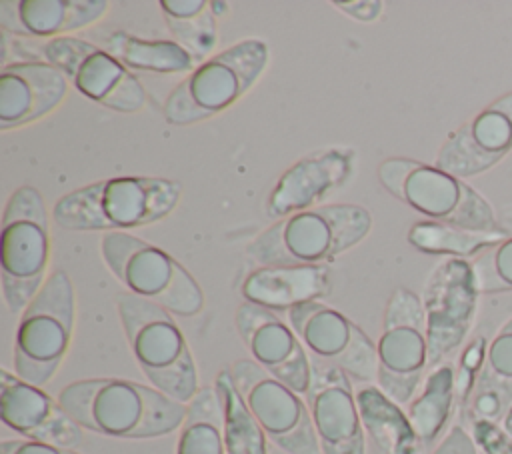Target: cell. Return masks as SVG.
Segmentation results:
<instances>
[{"label":"cell","mask_w":512,"mask_h":454,"mask_svg":"<svg viewBox=\"0 0 512 454\" xmlns=\"http://www.w3.org/2000/svg\"><path fill=\"white\" fill-rule=\"evenodd\" d=\"M58 402L72 420L108 438H158L178 430L186 404L126 378H88L64 386Z\"/></svg>","instance_id":"6da1fadb"},{"label":"cell","mask_w":512,"mask_h":454,"mask_svg":"<svg viewBox=\"0 0 512 454\" xmlns=\"http://www.w3.org/2000/svg\"><path fill=\"white\" fill-rule=\"evenodd\" d=\"M372 214L358 204H324L276 220L246 248L260 266H326L362 242Z\"/></svg>","instance_id":"7a4b0ae2"},{"label":"cell","mask_w":512,"mask_h":454,"mask_svg":"<svg viewBox=\"0 0 512 454\" xmlns=\"http://www.w3.org/2000/svg\"><path fill=\"white\" fill-rule=\"evenodd\" d=\"M180 194V182L168 178L116 176L64 194L52 218L64 230L128 232L166 218Z\"/></svg>","instance_id":"3957f363"},{"label":"cell","mask_w":512,"mask_h":454,"mask_svg":"<svg viewBox=\"0 0 512 454\" xmlns=\"http://www.w3.org/2000/svg\"><path fill=\"white\" fill-rule=\"evenodd\" d=\"M128 346L148 382L166 396L188 404L198 388V372L174 314L130 292L116 298Z\"/></svg>","instance_id":"277c9868"},{"label":"cell","mask_w":512,"mask_h":454,"mask_svg":"<svg viewBox=\"0 0 512 454\" xmlns=\"http://www.w3.org/2000/svg\"><path fill=\"white\" fill-rule=\"evenodd\" d=\"M268 62L264 40L246 38L200 62L164 100L166 122L184 126L212 118L236 100L260 78Z\"/></svg>","instance_id":"5b68a950"},{"label":"cell","mask_w":512,"mask_h":454,"mask_svg":"<svg viewBox=\"0 0 512 454\" xmlns=\"http://www.w3.org/2000/svg\"><path fill=\"white\" fill-rule=\"evenodd\" d=\"M378 180L394 198L432 222L466 230H500L492 206L462 178L410 158H388L378 166Z\"/></svg>","instance_id":"8992f818"},{"label":"cell","mask_w":512,"mask_h":454,"mask_svg":"<svg viewBox=\"0 0 512 454\" xmlns=\"http://www.w3.org/2000/svg\"><path fill=\"white\" fill-rule=\"evenodd\" d=\"M100 254L130 294L176 316H194L204 308L196 278L166 250L128 232H108L100 240Z\"/></svg>","instance_id":"52a82bcc"},{"label":"cell","mask_w":512,"mask_h":454,"mask_svg":"<svg viewBox=\"0 0 512 454\" xmlns=\"http://www.w3.org/2000/svg\"><path fill=\"white\" fill-rule=\"evenodd\" d=\"M2 294L10 312L30 304L46 282L50 258L48 212L34 186L16 188L2 216Z\"/></svg>","instance_id":"ba28073f"},{"label":"cell","mask_w":512,"mask_h":454,"mask_svg":"<svg viewBox=\"0 0 512 454\" xmlns=\"http://www.w3.org/2000/svg\"><path fill=\"white\" fill-rule=\"evenodd\" d=\"M74 330V288L64 270L52 272L20 314L14 336V374L48 384L64 362Z\"/></svg>","instance_id":"9c48e42d"},{"label":"cell","mask_w":512,"mask_h":454,"mask_svg":"<svg viewBox=\"0 0 512 454\" xmlns=\"http://www.w3.org/2000/svg\"><path fill=\"white\" fill-rule=\"evenodd\" d=\"M428 362V336L422 298L396 288L384 308L376 342V382L396 404L412 402Z\"/></svg>","instance_id":"30bf717a"},{"label":"cell","mask_w":512,"mask_h":454,"mask_svg":"<svg viewBox=\"0 0 512 454\" xmlns=\"http://www.w3.org/2000/svg\"><path fill=\"white\" fill-rule=\"evenodd\" d=\"M230 372L268 442L284 454H320L308 404L298 392L248 358L236 360Z\"/></svg>","instance_id":"8fae6325"},{"label":"cell","mask_w":512,"mask_h":454,"mask_svg":"<svg viewBox=\"0 0 512 454\" xmlns=\"http://www.w3.org/2000/svg\"><path fill=\"white\" fill-rule=\"evenodd\" d=\"M38 54L56 66L86 98L116 112H136L146 104L140 80L102 46L76 36L40 42Z\"/></svg>","instance_id":"7c38bea8"},{"label":"cell","mask_w":512,"mask_h":454,"mask_svg":"<svg viewBox=\"0 0 512 454\" xmlns=\"http://www.w3.org/2000/svg\"><path fill=\"white\" fill-rule=\"evenodd\" d=\"M286 318L310 360L336 366L360 382L376 378V344L348 316L314 300L290 308Z\"/></svg>","instance_id":"4fadbf2b"},{"label":"cell","mask_w":512,"mask_h":454,"mask_svg":"<svg viewBox=\"0 0 512 454\" xmlns=\"http://www.w3.org/2000/svg\"><path fill=\"white\" fill-rule=\"evenodd\" d=\"M478 294L472 262L446 258L434 268L422 294L430 366L442 364L464 342L476 314Z\"/></svg>","instance_id":"5bb4252c"},{"label":"cell","mask_w":512,"mask_h":454,"mask_svg":"<svg viewBox=\"0 0 512 454\" xmlns=\"http://www.w3.org/2000/svg\"><path fill=\"white\" fill-rule=\"evenodd\" d=\"M510 150L512 92H506L450 132L440 146L434 164L464 180L490 170Z\"/></svg>","instance_id":"9a60e30c"},{"label":"cell","mask_w":512,"mask_h":454,"mask_svg":"<svg viewBox=\"0 0 512 454\" xmlns=\"http://www.w3.org/2000/svg\"><path fill=\"white\" fill-rule=\"evenodd\" d=\"M236 330L260 368L294 392H308L312 376L310 356L292 326L278 312L242 302L236 310Z\"/></svg>","instance_id":"2e32d148"},{"label":"cell","mask_w":512,"mask_h":454,"mask_svg":"<svg viewBox=\"0 0 512 454\" xmlns=\"http://www.w3.org/2000/svg\"><path fill=\"white\" fill-rule=\"evenodd\" d=\"M312 362L306 404L322 454H364V426L350 376Z\"/></svg>","instance_id":"e0dca14e"},{"label":"cell","mask_w":512,"mask_h":454,"mask_svg":"<svg viewBox=\"0 0 512 454\" xmlns=\"http://www.w3.org/2000/svg\"><path fill=\"white\" fill-rule=\"evenodd\" d=\"M2 422L26 440L74 448L82 442V428L58 400L16 374L0 372Z\"/></svg>","instance_id":"ac0fdd59"},{"label":"cell","mask_w":512,"mask_h":454,"mask_svg":"<svg viewBox=\"0 0 512 454\" xmlns=\"http://www.w3.org/2000/svg\"><path fill=\"white\" fill-rule=\"evenodd\" d=\"M354 170V152L344 148H330L312 152L294 162L272 188L266 214L270 218H284L294 212L314 208L332 190L340 188Z\"/></svg>","instance_id":"d6986e66"},{"label":"cell","mask_w":512,"mask_h":454,"mask_svg":"<svg viewBox=\"0 0 512 454\" xmlns=\"http://www.w3.org/2000/svg\"><path fill=\"white\" fill-rule=\"evenodd\" d=\"M68 92V78L44 60L6 64L0 72V130L20 128L52 112Z\"/></svg>","instance_id":"ffe728a7"},{"label":"cell","mask_w":512,"mask_h":454,"mask_svg":"<svg viewBox=\"0 0 512 454\" xmlns=\"http://www.w3.org/2000/svg\"><path fill=\"white\" fill-rule=\"evenodd\" d=\"M106 0H2L0 28L24 38H60L100 20Z\"/></svg>","instance_id":"44dd1931"},{"label":"cell","mask_w":512,"mask_h":454,"mask_svg":"<svg viewBox=\"0 0 512 454\" xmlns=\"http://www.w3.org/2000/svg\"><path fill=\"white\" fill-rule=\"evenodd\" d=\"M244 302L288 312L290 308L324 298L330 292L328 266H258L242 282Z\"/></svg>","instance_id":"7402d4cb"},{"label":"cell","mask_w":512,"mask_h":454,"mask_svg":"<svg viewBox=\"0 0 512 454\" xmlns=\"http://www.w3.org/2000/svg\"><path fill=\"white\" fill-rule=\"evenodd\" d=\"M512 406V318H508L486 346V356L470 400L468 420L496 422Z\"/></svg>","instance_id":"603a6c76"},{"label":"cell","mask_w":512,"mask_h":454,"mask_svg":"<svg viewBox=\"0 0 512 454\" xmlns=\"http://www.w3.org/2000/svg\"><path fill=\"white\" fill-rule=\"evenodd\" d=\"M354 394L364 432L382 454H424L426 448L400 404L372 384L356 388Z\"/></svg>","instance_id":"cb8c5ba5"},{"label":"cell","mask_w":512,"mask_h":454,"mask_svg":"<svg viewBox=\"0 0 512 454\" xmlns=\"http://www.w3.org/2000/svg\"><path fill=\"white\" fill-rule=\"evenodd\" d=\"M102 48L120 60L132 74H190L198 66L194 56L176 40H146L120 30L104 38Z\"/></svg>","instance_id":"d4e9b609"},{"label":"cell","mask_w":512,"mask_h":454,"mask_svg":"<svg viewBox=\"0 0 512 454\" xmlns=\"http://www.w3.org/2000/svg\"><path fill=\"white\" fill-rule=\"evenodd\" d=\"M456 402V370L442 362L426 376L420 394L408 406V420L428 450L444 432Z\"/></svg>","instance_id":"484cf974"},{"label":"cell","mask_w":512,"mask_h":454,"mask_svg":"<svg viewBox=\"0 0 512 454\" xmlns=\"http://www.w3.org/2000/svg\"><path fill=\"white\" fill-rule=\"evenodd\" d=\"M176 454H226L220 398L214 386H204L186 404Z\"/></svg>","instance_id":"4316f807"},{"label":"cell","mask_w":512,"mask_h":454,"mask_svg":"<svg viewBox=\"0 0 512 454\" xmlns=\"http://www.w3.org/2000/svg\"><path fill=\"white\" fill-rule=\"evenodd\" d=\"M504 230L478 232L452 224L422 220L408 230V244L424 254H442L450 258H470L506 240Z\"/></svg>","instance_id":"83f0119b"},{"label":"cell","mask_w":512,"mask_h":454,"mask_svg":"<svg viewBox=\"0 0 512 454\" xmlns=\"http://www.w3.org/2000/svg\"><path fill=\"white\" fill-rule=\"evenodd\" d=\"M160 10L164 22L186 52L194 56L196 62L208 60L212 48L218 40L216 18L206 0H160Z\"/></svg>","instance_id":"f1b7e54d"},{"label":"cell","mask_w":512,"mask_h":454,"mask_svg":"<svg viewBox=\"0 0 512 454\" xmlns=\"http://www.w3.org/2000/svg\"><path fill=\"white\" fill-rule=\"evenodd\" d=\"M214 388L220 398L226 454H266V434L242 400L232 372L220 370Z\"/></svg>","instance_id":"f546056e"},{"label":"cell","mask_w":512,"mask_h":454,"mask_svg":"<svg viewBox=\"0 0 512 454\" xmlns=\"http://www.w3.org/2000/svg\"><path fill=\"white\" fill-rule=\"evenodd\" d=\"M472 270L480 294L512 292V236L478 254Z\"/></svg>","instance_id":"4dcf8cb0"},{"label":"cell","mask_w":512,"mask_h":454,"mask_svg":"<svg viewBox=\"0 0 512 454\" xmlns=\"http://www.w3.org/2000/svg\"><path fill=\"white\" fill-rule=\"evenodd\" d=\"M486 338L476 336L462 352L458 368H456V400L466 406L470 400V394L474 390V384L478 380V374L484 364L486 356Z\"/></svg>","instance_id":"1f68e13d"},{"label":"cell","mask_w":512,"mask_h":454,"mask_svg":"<svg viewBox=\"0 0 512 454\" xmlns=\"http://www.w3.org/2000/svg\"><path fill=\"white\" fill-rule=\"evenodd\" d=\"M470 436L484 454H512V438L496 422L472 420Z\"/></svg>","instance_id":"d6a6232c"},{"label":"cell","mask_w":512,"mask_h":454,"mask_svg":"<svg viewBox=\"0 0 512 454\" xmlns=\"http://www.w3.org/2000/svg\"><path fill=\"white\" fill-rule=\"evenodd\" d=\"M0 454H78L72 448H62L56 444L36 442V440H4L0 444Z\"/></svg>","instance_id":"836d02e7"},{"label":"cell","mask_w":512,"mask_h":454,"mask_svg":"<svg viewBox=\"0 0 512 454\" xmlns=\"http://www.w3.org/2000/svg\"><path fill=\"white\" fill-rule=\"evenodd\" d=\"M432 454H478V448L462 426H452Z\"/></svg>","instance_id":"e575fe53"},{"label":"cell","mask_w":512,"mask_h":454,"mask_svg":"<svg viewBox=\"0 0 512 454\" xmlns=\"http://www.w3.org/2000/svg\"><path fill=\"white\" fill-rule=\"evenodd\" d=\"M332 4L340 8L344 14L362 22H372L382 12V2L378 0H334Z\"/></svg>","instance_id":"d590c367"},{"label":"cell","mask_w":512,"mask_h":454,"mask_svg":"<svg viewBox=\"0 0 512 454\" xmlns=\"http://www.w3.org/2000/svg\"><path fill=\"white\" fill-rule=\"evenodd\" d=\"M210 10H212L214 18H218V16H222V14L228 12V4H226V2H220V0H212V2H210Z\"/></svg>","instance_id":"8d00e7d4"},{"label":"cell","mask_w":512,"mask_h":454,"mask_svg":"<svg viewBox=\"0 0 512 454\" xmlns=\"http://www.w3.org/2000/svg\"><path fill=\"white\" fill-rule=\"evenodd\" d=\"M502 428H504V432L512 438V406H510V410L506 412V416L502 418Z\"/></svg>","instance_id":"74e56055"}]
</instances>
